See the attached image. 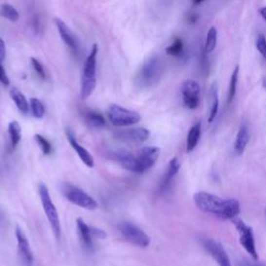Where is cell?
I'll use <instances>...</instances> for the list:
<instances>
[{
  "label": "cell",
  "mask_w": 266,
  "mask_h": 266,
  "mask_svg": "<svg viewBox=\"0 0 266 266\" xmlns=\"http://www.w3.org/2000/svg\"><path fill=\"white\" fill-rule=\"evenodd\" d=\"M193 201L200 210L222 220L233 221L241 210L240 203L236 199H223L206 191L195 192L193 194Z\"/></svg>",
  "instance_id": "1"
},
{
  "label": "cell",
  "mask_w": 266,
  "mask_h": 266,
  "mask_svg": "<svg viewBox=\"0 0 266 266\" xmlns=\"http://www.w3.org/2000/svg\"><path fill=\"white\" fill-rule=\"evenodd\" d=\"M97 57H98V45L94 44L89 57L84 61L83 71L81 76V89L80 97L85 100L91 97L97 85Z\"/></svg>",
  "instance_id": "2"
},
{
  "label": "cell",
  "mask_w": 266,
  "mask_h": 266,
  "mask_svg": "<svg viewBox=\"0 0 266 266\" xmlns=\"http://www.w3.org/2000/svg\"><path fill=\"white\" fill-rule=\"evenodd\" d=\"M163 73V62L159 57L148 58L136 75V83L140 89H148L157 83Z\"/></svg>",
  "instance_id": "3"
},
{
  "label": "cell",
  "mask_w": 266,
  "mask_h": 266,
  "mask_svg": "<svg viewBox=\"0 0 266 266\" xmlns=\"http://www.w3.org/2000/svg\"><path fill=\"white\" fill-rule=\"evenodd\" d=\"M60 190L62 195L75 206L87 210H95L98 208L97 201L80 187L71 183H61Z\"/></svg>",
  "instance_id": "4"
},
{
  "label": "cell",
  "mask_w": 266,
  "mask_h": 266,
  "mask_svg": "<svg viewBox=\"0 0 266 266\" xmlns=\"http://www.w3.org/2000/svg\"><path fill=\"white\" fill-rule=\"evenodd\" d=\"M38 194H40V199L42 203V207L44 210V213L48 220L52 232L57 239L60 237V221L59 215L57 212V209L56 205L53 204L51 195L49 192L48 187L44 183L38 184Z\"/></svg>",
  "instance_id": "5"
},
{
  "label": "cell",
  "mask_w": 266,
  "mask_h": 266,
  "mask_svg": "<svg viewBox=\"0 0 266 266\" xmlns=\"http://www.w3.org/2000/svg\"><path fill=\"white\" fill-rule=\"evenodd\" d=\"M107 115L111 123L116 127L131 126V125L138 124L142 120V115L137 112L119 104H112L109 106Z\"/></svg>",
  "instance_id": "6"
},
{
  "label": "cell",
  "mask_w": 266,
  "mask_h": 266,
  "mask_svg": "<svg viewBox=\"0 0 266 266\" xmlns=\"http://www.w3.org/2000/svg\"><path fill=\"white\" fill-rule=\"evenodd\" d=\"M118 230L120 233L132 245L139 247H147L150 245L151 239L148 234L130 222H122L118 225Z\"/></svg>",
  "instance_id": "7"
},
{
  "label": "cell",
  "mask_w": 266,
  "mask_h": 266,
  "mask_svg": "<svg viewBox=\"0 0 266 266\" xmlns=\"http://www.w3.org/2000/svg\"><path fill=\"white\" fill-rule=\"evenodd\" d=\"M232 223L234 226H235L236 230L239 233L240 245L249 254V256H251L255 261H257L258 259H259V256H258V252L256 248L253 229L251 228V227H248L244 221L237 217L234 218Z\"/></svg>",
  "instance_id": "8"
},
{
  "label": "cell",
  "mask_w": 266,
  "mask_h": 266,
  "mask_svg": "<svg viewBox=\"0 0 266 266\" xmlns=\"http://www.w3.org/2000/svg\"><path fill=\"white\" fill-rule=\"evenodd\" d=\"M181 92L184 105L190 109H195L200 103L201 88L198 81L187 79L181 85Z\"/></svg>",
  "instance_id": "9"
},
{
  "label": "cell",
  "mask_w": 266,
  "mask_h": 266,
  "mask_svg": "<svg viewBox=\"0 0 266 266\" xmlns=\"http://www.w3.org/2000/svg\"><path fill=\"white\" fill-rule=\"evenodd\" d=\"M202 246L209 253V255L213 258V260L220 266H232L229 256L227 255L224 247L217 241L204 238L202 239Z\"/></svg>",
  "instance_id": "10"
},
{
  "label": "cell",
  "mask_w": 266,
  "mask_h": 266,
  "mask_svg": "<svg viewBox=\"0 0 266 266\" xmlns=\"http://www.w3.org/2000/svg\"><path fill=\"white\" fill-rule=\"evenodd\" d=\"M54 22H56L57 28L58 30V34L62 42L68 46V48L73 52V54L77 56L80 51V45L75 34L69 28V26L66 24V22L62 21L61 19L56 18L54 19Z\"/></svg>",
  "instance_id": "11"
},
{
  "label": "cell",
  "mask_w": 266,
  "mask_h": 266,
  "mask_svg": "<svg viewBox=\"0 0 266 266\" xmlns=\"http://www.w3.org/2000/svg\"><path fill=\"white\" fill-rule=\"evenodd\" d=\"M109 157L118 164H120L123 169L132 171V173L140 174L138 158L132 153L128 151H124V150L115 151L109 155Z\"/></svg>",
  "instance_id": "12"
},
{
  "label": "cell",
  "mask_w": 266,
  "mask_h": 266,
  "mask_svg": "<svg viewBox=\"0 0 266 266\" xmlns=\"http://www.w3.org/2000/svg\"><path fill=\"white\" fill-rule=\"evenodd\" d=\"M16 238H17L18 252L22 264L24 266H31L34 262L33 251H31L29 241L25 235V233L23 232L20 227L16 228Z\"/></svg>",
  "instance_id": "13"
},
{
  "label": "cell",
  "mask_w": 266,
  "mask_h": 266,
  "mask_svg": "<svg viewBox=\"0 0 266 266\" xmlns=\"http://www.w3.org/2000/svg\"><path fill=\"white\" fill-rule=\"evenodd\" d=\"M159 154L160 149L154 146H148L140 150L139 155L137 156L140 168V174L145 173V171H149L154 166L159 157Z\"/></svg>",
  "instance_id": "14"
},
{
  "label": "cell",
  "mask_w": 266,
  "mask_h": 266,
  "mask_svg": "<svg viewBox=\"0 0 266 266\" xmlns=\"http://www.w3.org/2000/svg\"><path fill=\"white\" fill-rule=\"evenodd\" d=\"M66 135H67V138H68V142H69L70 146L73 148V150L78 155V157L80 158V160L87 167H89L91 169L94 168V166H95V160H94L93 155L83 146H81L79 144V142H78V140L76 139V136L74 135L73 131L70 128H67Z\"/></svg>",
  "instance_id": "15"
},
{
  "label": "cell",
  "mask_w": 266,
  "mask_h": 266,
  "mask_svg": "<svg viewBox=\"0 0 266 266\" xmlns=\"http://www.w3.org/2000/svg\"><path fill=\"white\" fill-rule=\"evenodd\" d=\"M118 135L123 140H130L132 143H144L150 138L151 132L149 129L144 127H136V128H130L126 130H121L116 132Z\"/></svg>",
  "instance_id": "16"
},
{
  "label": "cell",
  "mask_w": 266,
  "mask_h": 266,
  "mask_svg": "<svg viewBox=\"0 0 266 266\" xmlns=\"http://www.w3.org/2000/svg\"><path fill=\"white\" fill-rule=\"evenodd\" d=\"M76 225L81 245L83 246V247L87 248L88 251H92L94 248V236L92 234V227H90L88 224H85L81 218H77Z\"/></svg>",
  "instance_id": "17"
},
{
  "label": "cell",
  "mask_w": 266,
  "mask_h": 266,
  "mask_svg": "<svg viewBox=\"0 0 266 266\" xmlns=\"http://www.w3.org/2000/svg\"><path fill=\"white\" fill-rule=\"evenodd\" d=\"M249 142V130L248 126L246 122L240 124V127L238 129L235 144H234V150L238 154L241 155L245 152L246 148Z\"/></svg>",
  "instance_id": "18"
},
{
  "label": "cell",
  "mask_w": 266,
  "mask_h": 266,
  "mask_svg": "<svg viewBox=\"0 0 266 266\" xmlns=\"http://www.w3.org/2000/svg\"><path fill=\"white\" fill-rule=\"evenodd\" d=\"M180 167H181V163H180V161L177 157H174V158L171 159V161L169 162V166H168L166 173H164L162 180H161L160 187H159L161 191L168 190V187L170 186L171 180L174 179V177L177 175V173L179 171Z\"/></svg>",
  "instance_id": "19"
},
{
  "label": "cell",
  "mask_w": 266,
  "mask_h": 266,
  "mask_svg": "<svg viewBox=\"0 0 266 266\" xmlns=\"http://www.w3.org/2000/svg\"><path fill=\"white\" fill-rule=\"evenodd\" d=\"M10 96H11V99L13 100V102L15 103L16 106H17L18 111L21 114H28L30 108H29L28 100L25 97L24 94H23L19 89L13 88L10 91Z\"/></svg>",
  "instance_id": "20"
},
{
  "label": "cell",
  "mask_w": 266,
  "mask_h": 266,
  "mask_svg": "<svg viewBox=\"0 0 266 266\" xmlns=\"http://www.w3.org/2000/svg\"><path fill=\"white\" fill-rule=\"evenodd\" d=\"M209 104H210V113H209V118L208 123H212L214 119L216 118L217 113H218V106H220V101H218V94H217V87L216 84L213 83L210 88L209 93Z\"/></svg>",
  "instance_id": "21"
},
{
  "label": "cell",
  "mask_w": 266,
  "mask_h": 266,
  "mask_svg": "<svg viewBox=\"0 0 266 266\" xmlns=\"http://www.w3.org/2000/svg\"><path fill=\"white\" fill-rule=\"evenodd\" d=\"M201 136V122H197L190 129L186 140V152L190 153L197 147Z\"/></svg>",
  "instance_id": "22"
},
{
  "label": "cell",
  "mask_w": 266,
  "mask_h": 266,
  "mask_svg": "<svg viewBox=\"0 0 266 266\" xmlns=\"http://www.w3.org/2000/svg\"><path fill=\"white\" fill-rule=\"evenodd\" d=\"M7 132H9L11 148L16 149L18 147L22 138V128L18 121H11L7 126Z\"/></svg>",
  "instance_id": "23"
},
{
  "label": "cell",
  "mask_w": 266,
  "mask_h": 266,
  "mask_svg": "<svg viewBox=\"0 0 266 266\" xmlns=\"http://www.w3.org/2000/svg\"><path fill=\"white\" fill-rule=\"evenodd\" d=\"M85 120L88 124L93 128H103L106 124V121L102 114L96 111H88L85 114Z\"/></svg>",
  "instance_id": "24"
},
{
  "label": "cell",
  "mask_w": 266,
  "mask_h": 266,
  "mask_svg": "<svg viewBox=\"0 0 266 266\" xmlns=\"http://www.w3.org/2000/svg\"><path fill=\"white\" fill-rule=\"evenodd\" d=\"M0 15L11 22H17L20 19V14L16 7L10 3H2L0 6Z\"/></svg>",
  "instance_id": "25"
},
{
  "label": "cell",
  "mask_w": 266,
  "mask_h": 266,
  "mask_svg": "<svg viewBox=\"0 0 266 266\" xmlns=\"http://www.w3.org/2000/svg\"><path fill=\"white\" fill-rule=\"evenodd\" d=\"M29 108L30 112L33 114L36 119H43L45 113H46V108L44 103L40 99L38 98H31L29 101Z\"/></svg>",
  "instance_id": "26"
},
{
  "label": "cell",
  "mask_w": 266,
  "mask_h": 266,
  "mask_svg": "<svg viewBox=\"0 0 266 266\" xmlns=\"http://www.w3.org/2000/svg\"><path fill=\"white\" fill-rule=\"evenodd\" d=\"M217 43V30L215 27H211L206 36V41L204 45V51L206 54H209L214 50Z\"/></svg>",
  "instance_id": "27"
},
{
  "label": "cell",
  "mask_w": 266,
  "mask_h": 266,
  "mask_svg": "<svg viewBox=\"0 0 266 266\" xmlns=\"http://www.w3.org/2000/svg\"><path fill=\"white\" fill-rule=\"evenodd\" d=\"M183 51H184V43L181 38H175V41L167 48V53L169 54V56L174 57L181 56Z\"/></svg>",
  "instance_id": "28"
},
{
  "label": "cell",
  "mask_w": 266,
  "mask_h": 266,
  "mask_svg": "<svg viewBox=\"0 0 266 266\" xmlns=\"http://www.w3.org/2000/svg\"><path fill=\"white\" fill-rule=\"evenodd\" d=\"M238 74H239V67L236 66L231 76L230 85H229V93H228V103L230 104L234 97L236 95V90H237V80H238Z\"/></svg>",
  "instance_id": "29"
},
{
  "label": "cell",
  "mask_w": 266,
  "mask_h": 266,
  "mask_svg": "<svg viewBox=\"0 0 266 266\" xmlns=\"http://www.w3.org/2000/svg\"><path fill=\"white\" fill-rule=\"evenodd\" d=\"M35 139L36 143L38 144V148L41 149V151L44 155H50L53 152V147L51 145V143L49 142L48 139H47L45 136H43L42 134H36L35 135Z\"/></svg>",
  "instance_id": "30"
},
{
  "label": "cell",
  "mask_w": 266,
  "mask_h": 266,
  "mask_svg": "<svg viewBox=\"0 0 266 266\" xmlns=\"http://www.w3.org/2000/svg\"><path fill=\"white\" fill-rule=\"evenodd\" d=\"M30 62H31V66H33V68L35 70L36 74L40 77L41 79H43V80L46 79V72H45V69L42 65V62L36 57H31Z\"/></svg>",
  "instance_id": "31"
},
{
  "label": "cell",
  "mask_w": 266,
  "mask_h": 266,
  "mask_svg": "<svg viewBox=\"0 0 266 266\" xmlns=\"http://www.w3.org/2000/svg\"><path fill=\"white\" fill-rule=\"evenodd\" d=\"M256 47L261 56L266 59V38L263 34H259L256 38Z\"/></svg>",
  "instance_id": "32"
},
{
  "label": "cell",
  "mask_w": 266,
  "mask_h": 266,
  "mask_svg": "<svg viewBox=\"0 0 266 266\" xmlns=\"http://www.w3.org/2000/svg\"><path fill=\"white\" fill-rule=\"evenodd\" d=\"M0 82H1L3 85H5V87L10 85V78L9 76H7V73L1 62H0Z\"/></svg>",
  "instance_id": "33"
},
{
  "label": "cell",
  "mask_w": 266,
  "mask_h": 266,
  "mask_svg": "<svg viewBox=\"0 0 266 266\" xmlns=\"http://www.w3.org/2000/svg\"><path fill=\"white\" fill-rule=\"evenodd\" d=\"M92 234L94 238H100V239L106 238V233L99 228H94V227H92Z\"/></svg>",
  "instance_id": "34"
},
{
  "label": "cell",
  "mask_w": 266,
  "mask_h": 266,
  "mask_svg": "<svg viewBox=\"0 0 266 266\" xmlns=\"http://www.w3.org/2000/svg\"><path fill=\"white\" fill-rule=\"evenodd\" d=\"M5 54H6L5 43L3 41V38L0 37V62H1V64H2V61L5 58Z\"/></svg>",
  "instance_id": "35"
},
{
  "label": "cell",
  "mask_w": 266,
  "mask_h": 266,
  "mask_svg": "<svg viewBox=\"0 0 266 266\" xmlns=\"http://www.w3.org/2000/svg\"><path fill=\"white\" fill-rule=\"evenodd\" d=\"M260 14H261V16L263 17V19L266 21V6L262 7L261 11H260Z\"/></svg>",
  "instance_id": "36"
},
{
  "label": "cell",
  "mask_w": 266,
  "mask_h": 266,
  "mask_svg": "<svg viewBox=\"0 0 266 266\" xmlns=\"http://www.w3.org/2000/svg\"><path fill=\"white\" fill-rule=\"evenodd\" d=\"M245 266H259V265H253V264H245Z\"/></svg>",
  "instance_id": "37"
},
{
  "label": "cell",
  "mask_w": 266,
  "mask_h": 266,
  "mask_svg": "<svg viewBox=\"0 0 266 266\" xmlns=\"http://www.w3.org/2000/svg\"><path fill=\"white\" fill-rule=\"evenodd\" d=\"M265 215H266V209H265Z\"/></svg>",
  "instance_id": "38"
}]
</instances>
